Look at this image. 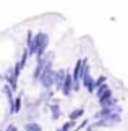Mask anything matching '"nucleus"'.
Returning a JSON list of instances; mask_svg holds the SVG:
<instances>
[{
	"label": "nucleus",
	"instance_id": "nucleus-1",
	"mask_svg": "<svg viewBox=\"0 0 128 131\" xmlns=\"http://www.w3.org/2000/svg\"><path fill=\"white\" fill-rule=\"evenodd\" d=\"M52 55H49V60H47V67H45L44 73L41 74V84L44 88H52V84H55V78H57V73L52 71Z\"/></svg>",
	"mask_w": 128,
	"mask_h": 131
},
{
	"label": "nucleus",
	"instance_id": "nucleus-2",
	"mask_svg": "<svg viewBox=\"0 0 128 131\" xmlns=\"http://www.w3.org/2000/svg\"><path fill=\"white\" fill-rule=\"evenodd\" d=\"M47 44H49L47 34H37V36L34 37V41H33V47L29 49L28 52L29 53H36L37 57H42L44 50H45V47H47Z\"/></svg>",
	"mask_w": 128,
	"mask_h": 131
},
{
	"label": "nucleus",
	"instance_id": "nucleus-3",
	"mask_svg": "<svg viewBox=\"0 0 128 131\" xmlns=\"http://www.w3.org/2000/svg\"><path fill=\"white\" fill-rule=\"evenodd\" d=\"M47 60H49V57H45V58H41V57H39L37 67H36V70H34V79H36V81H37V79H41V74L44 73L45 67H47Z\"/></svg>",
	"mask_w": 128,
	"mask_h": 131
},
{
	"label": "nucleus",
	"instance_id": "nucleus-4",
	"mask_svg": "<svg viewBox=\"0 0 128 131\" xmlns=\"http://www.w3.org/2000/svg\"><path fill=\"white\" fill-rule=\"evenodd\" d=\"M75 79H73V74H66L65 78V83H63V88H62V92L65 95H68L71 91H75Z\"/></svg>",
	"mask_w": 128,
	"mask_h": 131
},
{
	"label": "nucleus",
	"instance_id": "nucleus-5",
	"mask_svg": "<svg viewBox=\"0 0 128 131\" xmlns=\"http://www.w3.org/2000/svg\"><path fill=\"white\" fill-rule=\"evenodd\" d=\"M65 78H66V73L63 71V70H62V71H58V73H57V78H55V84H57V86H58L60 89H62V88H63V83H65Z\"/></svg>",
	"mask_w": 128,
	"mask_h": 131
},
{
	"label": "nucleus",
	"instance_id": "nucleus-6",
	"mask_svg": "<svg viewBox=\"0 0 128 131\" xmlns=\"http://www.w3.org/2000/svg\"><path fill=\"white\" fill-rule=\"evenodd\" d=\"M83 113H84V110L83 108H78V110H73L70 115V120H76V118H80V117H83Z\"/></svg>",
	"mask_w": 128,
	"mask_h": 131
},
{
	"label": "nucleus",
	"instance_id": "nucleus-7",
	"mask_svg": "<svg viewBox=\"0 0 128 131\" xmlns=\"http://www.w3.org/2000/svg\"><path fill=\"white\" fill-rule=\"evenodd\" d=\"M50 108H52V118H54V120H57V118L60 117V107H58L57 104H54Z\"/></svg>",
	"mask_w": 128,
	"mask_h": 131
},
{
	"label": "nucleus",
	"instance_id": "nucleus-8",
	"mask_svg": "<svg viewBox=\"0 0 128 131\" xmlns=\"http://www.w3.org/2000/svg\"><path fill=\"white\" fill-rule=\"evenodd\" d=\"M26 131H42V129H41L37 123H29V125H26Z\"/></svg>",
	"mask_w": 128,
	"mask_h": 131
},
{
	"label": "nucleus",
	"instance_id": "nucleus-9",
	"mask_svg": "<svg viewBox=\"0 0 128 131\" xmlns=\"http://www.w3.org/2000/svg\"><path fill=\"white\" fill-rule=\"evenodd\" d=\"M19 108H21V97H18L16 100H15V107H13V112H15V113H18V112H19Z\"/></svg>",
	"mask_w": 128,
	"mask_h": 131
},
{
	"label": "nucleus",
	"instance_id": "nucleus-10",
	"mask_svg": "<svg viewBox=\"0 0 128 131\" xmlns=\"http://www.w3.org/2000/svg\"><path fill=\"white\" fill-rule=\"evenodd\" d=\"M73 125H75V120H70L68 123H65L63 126H62V129H63V131H70V128L73 126Z\"/></svg>",
	"mask_w": 128,
	"mask_h": 131
},
{
	"label": "nucleus",
	"instance_id": "nucleus-11",
	"mask_svg": "<svg viewBox=\"0 0 128 131\" xmlns=\"http://www.w3.org/2000/svg\"><path fill=\"white\" fill-rule=\"evenodd\" d=\"M105 83V76H101L99 79H97L96 81V88H99V86H102V84Z\"/></svg>",
	"mask_w": 128,
	"mask_h": 131
},
{
	"label": "nucleus",
	"instance_id": "nucleus-12",
	"mask_svg": "<svg viewBox=\"0 0 128 131\" xmlns=\"http://www.w3.org/2000/svg\"><path fill=\"white\" fill-rule=\"evenodd\" d=\"M58 131H63V129H58Z\"/></svg>",
	"mask_w": 128,
	"mask_h": 131
},
{
	"label": "nucleus",
	"instance_id": "nucleus-13",
	"mask_svg": "<svg viewBox=\"0 0 128 131\" xmlns=\"http://www.w3.org/2000/svg\"><path fill=\"white\" fill-rule=\"evenodd\" d=\"M75 131H78V129H75Z\"/></svg>",
	"mask_w": 128,
	"mask_h": 131
}]
</instances>
